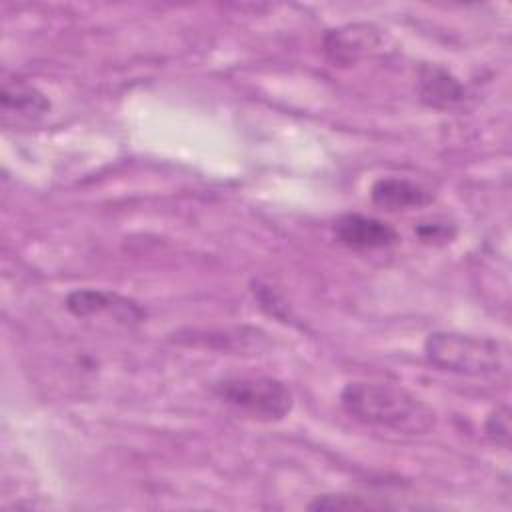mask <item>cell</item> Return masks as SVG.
Here are the masks:
<instances>
[{
  "label": "cell",
  "instance_id": "cell-9",
  "mask_svg": "<svg viewBox=\"0 0 512 512\" xmlns=\"http://www.w3.org/2000/svg\"><path fill=\"white\" fill-rule=\"evenodd\" d=\"M2 108L22 116H42L50 110V100L26 82H8L2 88Z\"/></svg>",
  "mask_w": 512,
  "mask_h": 512
},
{
  "label": "cell",
  "instance_id": "cell-1",
  "mask_svg": "<svg viewBox=\"0 0 512 512\" xmlns=\"http://www.w3.org/2000/svg\"><path fill=\"white\" fill-rule=\"evenodd\" d=\"M340 404L362 424L408 436L430 432L438 420L428 402L390 382H348L340 392Z\"/></svg>",
  "mask_w": 512,
  "mask_h": 512
},
{
  "label": "cell",
  "instance_id": "cell-10",
  "mask_svg": "<svg viewBox=\"0 0 512 512\" xmlns=\"http://www.w3.org/2000/svg\"><path fill=\"white\" fill-rule=\"evenodd\" d=\"M310 510H380L388 508L386 502L370 500L358 494H322L316 496L310 504Z\"/></svg>",
  "mask_w": 512,
  "mask_h": 512
},
{
  "label": "cell",
  "instance_id": "cell-12",
  "mask_svg": "<svg viewBox=\"0 0 512 512\" xmlns=\"http://www.w3.org/2000/svg\"><path fill=\"white\" fill-rule=\"evenodd\" d=\"M416 234L422 238V240H430V242H436V240H450L454 236V228L448 226V222H430V224H420L416 228Z\"/></svg>",
  "mask_w": 512,
  "mask_h": 512
},
{
  "label": "cell",
  "instance_id": "cell-2",
  "mask_svg": "<svg viewBox=\"0 0 512 512\" xmlns=\"http://www.w3.org/2000/svg\"><path fill=\"white\" fill-rule=\"evenodd\" d=\"M426 360L452 374L484 378L496 376L508 366V348L494 338L438 330L424 340Z\"/></svg>",
  "mask_w": 512,
  "mask_h": 512
},
{
  "label": "cell",
  "instance_id": "cell-8",
  "mask_svg": "<svg viewBox=\"0 0 512 512\" xmlns=\"http://www.w3.org/2000/svg\"><path fill=\"white\" fill-rule=\"evenodd\" d=\"M370 198L376 206L384 210H408V208H420L430 204L434 196L428 188L408 178L386 176L372 184Z\"/></svg>",
  "mask_w": 512,
  "mask_h": 512
},
{
  "label": "cell",
  "instance_id": "cell-5",
  "mask_svg": "<svg viewBox=\"0 0 512 512\" xmlns=\"http://www.w3.org/2000/svg\"><path fill=\"white\" fill-rule=\"evenodd\" d=\"M380 32L372 24H346L324 36V52L336 64H354L380 46Z\"/></svg>",
  "mask_w": 512,
  "mask_h": 512
},
{
  "label": "cell",
  "instance_id": "cell-11",
  "mask_svg": "<svg viewBox=\"0 0 512 512\" xmlns=\"http://www.w3.org/2000/svg\"><path fill=\"white\" fill-rule=\"evenodd\" d=\"M486 438L502 448L510 446V410L508 406H498L492 410L484 422Z\"/></svg>",
  "mask_w": 512,
  "mask_h": 512
},
{
  "label": "cell",
  "instance_id": "cell-7",
  "mask_svg": "<svg viewBox=\"0 0 512 512\" xmlns=\"http://www.w3.org/2000/svg\"><path fill=\"white\" fill-rule=\"evenodd\" d=\"M418 88H420V98L428 106L440 108V110L462 106L468 98L466 86L452 72L436 64H428L420 70Z\"/></svg>",
  "mask_w": 512,
  "mask_h": 512
},
{
  "label": "cell",
  "instance_id": "cell-3",
  "mask_svg": "<svg viewBox=\"0 0 512 512\" xmlns=\"http://www.w3.org/2000/svg\"><path fill=\"white\" fill-rule=\"evenodd\" d=\"M214 394L240 414L276 422L290 414L292 392L272 376H228L214 384Z\"/></svg>",
  "mask_w": 512,
  "mask_h": 512
},
{
  "label": "cell",
  "instance_id": "cell-6",
  "mask_svg": "<svg viewBox=\"0 0 512 512\" xmlns=\"http://www.w3.org/2000/svg\"><path fill=\"white\" fill-rule=\"evenodd\" d=\"M66 308L78 318H88L102 312H110L120 322H140L144 318V310L136 302L92 288L70 292L66 298Z\"/></svg>",
  "mask_w": 512,
  "mask_h": 512
},
{
  "label": "cell",
  "instance_id": "cell-4",
  "mask_svg": "<svg viewBox=\"0 0 512 512\" xmlns=\"http://www.w3.org/2000/svg\"><path fill=\"white\" fill-rule=\"evenodd\" d=\"M332 232L336 240L348 248L374 250L398 242V232L380 218L364 214H342L334 220Z\"/></svg>",
  "mask_w": 512,
  "mask_h": 512
}]
</instances>
